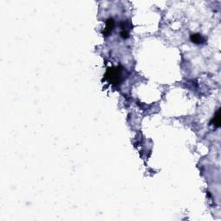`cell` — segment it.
<instances>
[{
	"label": "cell",
	"instance_id": "7a4b0ae2",
	"mask_svg": "<svg viewBox=\"0 0 221 221\" xmlns=\"http://www.w3.org/2000/svg\"><path fill=\"white\" fill-rule=\"evenodd\" d=\"M113 28H114V21H113V19H108L107 23H106L105 30H104V34L108 35L112 32V30H113Z\"/></svg>",
	"mask_w": 221,
	"mask_h": 221
},
{
	"label": "cell",
	"instance_id": "3957f363",
	"mask_svg": "<svg viewBox=\"0 0 221 221\" xmlns=\"http://www.w3.org/2000/svg\"><path fill=\"white\" fill-rule=\"evenodd\" d=\"M191 41L194 43H197V44H199V43H202L204 42V38L199 35V34H193L190 37Z\"/></svg>",
	"mask_w": 221,
	"mask_h": 221
},
{
	"label": "cell",
	"instance_id": "277c9868",
	"mask_svg": "<svg viewBox=\"0 0 221 221\" xmlns=\"http://www.w3.org/2000/svg\"><path fill=\"white\" fill-rule=\"evenodd\" d=\"M220 110H218L216 115H215L214 118H213V122H214V125L216 126H220Z\"/></svg>",
	"mask_w": 221,
	"mask_h": 221
},
{
	"label": "cell",
	"instance_id": "6da1fadb",
	"mask_svg": "<svg viewBox=\"0 0 221 221\" xmlns=\"http://www.w3.org/2000/svg\"><path fill=\"white\" fill-rule=\"evenodd\" d=\"M107 73H110V76H107V77H109V79H110V81H112V82H114V83H117L118 84V79H119V77H120V73H119V70H117V68H113L112 69H109L108 70V72H107Z\"/></svg>",
	"mask_w": 221,
	"mask_h": 221
}]
</instances>
